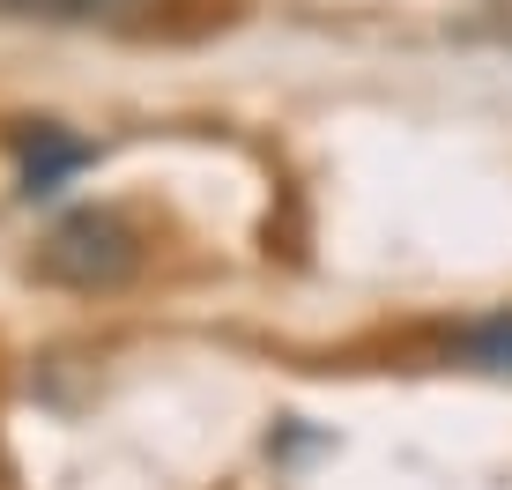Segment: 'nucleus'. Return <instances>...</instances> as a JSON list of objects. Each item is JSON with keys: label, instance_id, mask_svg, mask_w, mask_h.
<instances>
[{"label": "nucleus", "instance_id": "f03ea898", "mask_svg": "<svg viewBox=\"0 0 512 490\" xmlns=\"http://www.w3.org/2000/svg\"><path fill=\"white\" fill-rule=\"evenodd\" d=\"M164 0H0L8 23H60V30H119L156 15Z\"/></svg>", "mask_w": 512, "mask_h": 490}, {"label": "nucleus", "instance_id": "20e7f679", "mask_svg": "<svg viewBox=\"0 0 512 490\" xmlns=\"http://www.w3.org/2000/svg\"><path fill=\"white\" fill-rule=\"evenodd\" d=\"M468 357L475 364H490V372H512V320H483V327H468Z\"/></svg>", "mask_w": 512, "mask_h": 490}, {"label": "nucleus", "instance_id": "7ed1b4c3", "mask_svg": "<svg viewBox=\"0 0 512 490\" xmlns=\"http://www.w3.org/2000/svg\"><path fill=\"white\" fill-rule=\"evenodd\" d=\"M15 156H23V194H52L60 179H75L90 164V142H75L60 127H23L15 134Z\"/></svg>", "mask_w": 512, "mask_h": 490}, {"label": "nucleus", "instance_id": "f257e3e1", "mask_svg": "<svg viewBox=\"0 0 512 490\" xmlns=\"http://www.w3.org/2000/svg\"><path fill=\"white\" fill-rule=\"evenodd\" d=\"M134 268H141V238L119 208H75L38 245V275L60 290H119Z\"/></svg>", "mask_w": 512, "mask_h": 490}]
</instances>
